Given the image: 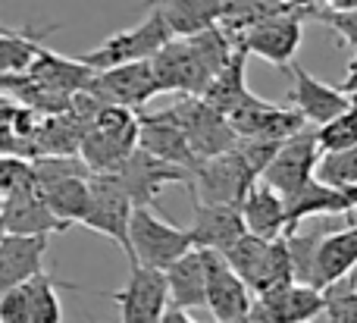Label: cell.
<instances>
[{
	"mask_svg": "<svg viewBox=\"0 0 357 323\" xmlns=\"http://www.w3.org/2000/svg\"><path fill=\"white\" fill-rule=\"evenodd\" d=\"M0 188H3V195H19L38 188L35 160L19 154H3V160H0Z\"/></svg>",
	"mask_w": 357,
	"mask_h": 323,
	"instance_id": "cell-33",
	"label": "cell"
},
{
	"mask_svg": "<svg viewBox=\"0 0 357 323\" xmlns=\"http://www.w3.org/2000/svg\"><path fill=\"white\" fill-rule=\"evenodd\" d=\"M138 142H142V117H135L129 107L107 104L85 126L79 154L91 167L94 176H104L116 173L138 151Z\"/></svg>",
	"mask_w": 357,
	"mask_h": 323,
	"instance_id": "cell-1",
	"label": "cell"
},
{
	"mask_svg": "<svg viewBox=\"0 0 357 323\" xmlns=\"http://www.w3.org/2000/svg\"><path fill=\"white\" fill-rule=\"evenodd\" d=\"M129 280L119 292H113V301L119 308V323H160L173 308L169 283L163 270L129 264Z\"/></svg>",
	"mask_w": 357,
	"mask_h": 323,
	"instance_id": "cell-7",
	"label": "cell"
},
{
	"mask_svg": "<svg viewBox=\"0 0 357 323\" xmlns=\"http://www.w3.org/2000/svg\"><path fill=\"white\" fill-rule=\"evenodd\" d=\"M188 232L195 239V248L226 255L232 245H238L248 236V223L241 217V207L195 201V217H191Z\"/></svg>",
	"mask_w": 357,
	"mask_h": 323,
	"instance_id": "cell-18",
	"label": "cell"
},
{
	"mask_svg": "<svg viewBox=\"0 0 357 323\" xmlns=\"http://www.w3.org/2000/svg\"><path fill=\"white\" fill-rule=\"evenodd\" d=\"M257 170L248 163V157L238 148L226 151L220 157H207L197 163L191 173V201H207V204H232L241 207L248 192L257 182Z\"/></svg>",
	"mask_w": 357,
	"mask_h": 323,
	"instance_id": "cell-4",
	"label": "cell"
},
{
	"mask_svg": "<svg viewBox=\"0 0 357 323\" xmlns=\"http://www.w3.org/2000/svg\"><path fill=\"white\" fill-rule=\"evenodd\" d=\"M88 91H94L104 104H116V107H129L138 110L144 107L154 94H160V82H157L154 63H126V66H113L104 73H94Z\"/></svg>",
	"mask_w": 357,
	"mask_h": 323,
	"instance_id": "cell-16",
	"label": "cell"
},
{
	"mask_svg": "<svg viewBox=\"0 0 357 323\" xmlns=\"http://www.w3.org/2000/svg\"><path fill=\"white\" fill-rule=\"evenodd\" d=\"M323 299H326V311H323L326 323H357V273L326 286Z\"/></svg>",
	"mask_w": 357,
	"mask_h": 323,
	"instance_id": "cell-30",
	"label": "cell"
},
{
	"mask_svg": "<svg viewBox=\"0 0 357 323\" xmlns=\"http://www.w3.org/2000/svg\"><path fill=\"white\" fill-rule=\"evenodd\" d=\"M110 176L126 188V195L135 201V207H151V201L167 186H173V182L191 186V170H182V167H176V163L160 160V157H154L144 148H138L135 154Z\"/></svg>",
	"mask_w": 357,
	"mask_h": 323,
	"instance_id": "cell-12",
	"label": "cell"
},
{
	"mask_svg": "<svg viewBox=\"0 0 357 323\" xmlns=\"http://www.w3.org/2000/svg\"><path fill=\"white\" fill-rule=\"evenodd\" d=\"M173 38L176 35H173V29H169V22L163 19V13L151 10L138 25L110 35L104 44H98L94 50L82 54L79 60L85 63V66H91L94 73H104V69L126 66V63L154 60V57L160 54V50L167 47Z\"/></svg>",
	"mask_w": 357,
	"mask_h": 323,
	"instance_id": "cell-2",
	"label": "cell"
},
{
	"mask_svg": "<svg viewBox=\"0 0 357 323\" xmlns=\"http://www.w3.org/2000/svg\"><path fill=\"white\" fill-rule=\"evenodd\" d=\"M151 63H154L160 91H178L182 98H204L210 82L216 79L188 38H173Z\"/></svg>",
	"mask_w": 357,
	"mask_h": 323,
	"instance_id": "cell-8",
	"label": "cell"
},
{
	"mask_svg": "<svg viewBox=\"0 0 357 323\" xmlns=\"http://www.w3.org/2000/svg\"><path fill=\"white\" fill-rule=\"evenodd\" d=\"M320 157H323V151H320V142H317V129H304L298 135H291L289 142H282V148L276 151L273 163L266 167L264 182H270L279 195L291 198L307 182L317 179Z\"/></svg>",
	"mask_w": 357,
	"mask_h": 323,
	"instance_id": "cell-10",
	"label": "cell"
},
{
	"mask_svg": "<svg viewBox=\"0 0 357 323\" xmlns=\"http://www.w3.org/2000/svg\"><path fill=\"white\" fill-rule=\"evenodd\" d=\"M167 283L173 308H182V311L207 308V255L195 248L185 257H178L167 270Z\"/></svg>",
	"mask_w": 357,
	"mask_h": 323,
	"instance_id": "cell-23",
	"label": "cell"
},
{
	"mask_svg": "<svg viewBox=\"0 0 357 323\" xmlns=\"http://www.w3.org/2000/svg\"><path fill=\"white\" fill-rule=\"evenodd\" d=\"M357 88V60L351 63V69H348V79L342 82V91H354Z\"/></svg>",
	"mask_w": 357,
	"mask_h": 323,
	"instance_id": "cell-36",
	"label": "cell"
},
{
	"mask_svg": "<svg viewBox=\"0 0 357 323\" xmlns=\"http://www.w3.org/2000/svg\"><path fill=\"white\" fill-rule=\"evenodd\" d=\"M310 323H326V317H323V314H320V317H317V320H310Z\"/></svg>",
	"mask_w": 357,
	"mask_h": 323,
	"instance_id": "cell-38",
	"label": "cell"
},
{
	"mask_svg": "<svg viewBox=\"0 0 357 323\" xmlns=\"http://www.w3.org/2000/svg\"><path fill=\"white\" fill-rule=\"evenodd\" d=\"M226 261L235 267V273L251 286L254 295L270 292L285 283L295 280V267H291V251H289V236L282 239H260L248 232L238 245L226 251Z\"/></svg>",
	"mask_w": 357,
	"mask_h": 323,
	"instance_id": "cell-3",
	"label": "cell"
},
{
	"mask_svg": "<svg viewBox=\"0 0 357 323\" xmlns=\"http://www.w3.org/2000/svg\"><path fill=\"white\" fill-rule=\"evenodd\" d=\"M298 10L291 0H222V29L232 38H238L241 31H248L251 25L264 22V19L282 16V13ZM301 13V10H298Z\"/></svg>",
	"mask_w": 357,
	"mask_h": 323,
	"instance_id": "cell-26",
	"label": "cell"
},
{
	"mask_svg": "<svg viewBox=\"0 0 357 323\" xmlns=\"http://www.w3.org/2000/svg\"><path fill=\"white\" fill-rule=\"evenodd\" d=\"M138 148L151 151L154 157H160V160H167V163H176V167H182V170H191V173H195L197 163H201L188 142V132L182 129L173 107L142 117V142H138Z\"/></svg>",
	"mask_w": 357,
	"mask_h": 323,
	"instance_id": "cell-19",
	"label": "cell"
},
{
	"mask_svg": "<svg viewBox=\"0 0 357 323\" xmlns=\"http://www.w3.org/2000/svg\"><path fill=\"white\" fill-rule=\"evenodd\" d=\"M0 223H3V232H13V236H56V232L69 230V223H63V220L50 211L41 188L19 192V195H3Z\"/></svg>",
	"mask_w": 357,
	"mask_h": 323,
	"instance_id": "cell-20",
	"label": "cell"
},
{
	"mask_svg": "<svg viewBox=\"0 0 357 323\" xmlns=\"http://www.w3.org/2000/svg\"><path fill=\"white\" fill-rule=\"evenodd\" d=\"M195 251V239H191L188 226H173L163 217H157L151 207H135L132 217V264H144L167 273L169 267Z\"/></svg>",
	"mask_w": 357,
	"mask_h": 323,
	"instance_id": "cell-5",
	"label": "cell"
},
{
	"mask_svg": "<svg viewBox=\"0 0 357 323\" xmlns=\"http://www.w3.org/2000/svg\"><path fill=\"white\" fill-rule=\"evenodd\" d=\"M41 50H44V41L35 38L31 31L3 29V35H0V63H3V75H29V69L38 63Z\"/></svg>",
	"mask_w": 357,
	"mask_h": 323,
	"instance_id": "cell-29",
	"label": "cell"
},
{
	"mask_svg": "<svg viewBox=\"0 0 357 323\" xmlns=\"http://www.w3.org/2000/svg\"><path fill=\"white\" fill-rule=\"evenodd\" d=\"M235 44L245 54L264 57L266 63H273L279 69L291 66L298 47H301V13L291 10V13H282V16L264 19V22L251 25L248 31H241L235 38Z\"/></svg>",
	"mask_w": 357,
	"mask_h": 323,
	"instance_id": "cell-14",
	"label": "cell"
},
{
	"mask_svg": "<svg viewBox=\"0 0 357 323\" xmlns=\"http://www.w3.org/2000/svg\"><path fill=\"white\" fill-rule=\"evenodd\" d=\"M207 255V311L216 323H248L254 308V292L235 267L226 261V255L204 251Z\"/></svg>",
	"mask_w": 357,
	"mask_h": 323,
	"instance_id": "cell-11",
	"label": "cell"
},
{
	"mask_svg": "<svg viewBox=\"0 0 357 323\" xmlns=\"http://www.w3.org/2000/svg\"><path fill=\"white\" fill-rule=\"evenodd\" d=\"M285 73H289V79H291L289 104L295 107L307 123H314L317 129L326 126L329 119H335L339 113L351 110V98H348V91H342V85H326V82H320L317 75H310L307 69L295 66V63L285 66Z\"/></svg>",
	"mask_w": 357,
	"mask_h": 323,
	"instance_id": "cell-17",
	"label": "cell"
},
{
	"mask_svg": "<svg viewBox=\"0 0 357 323\" xmlns=\"http://www.w3.org/2000/svg\"><path fill=\"white\" fill-rule=\"evenodd\" d=\"M144 3L163 13L176 38H191L222 22V0H144Z\"/></svg>",
	"mask_w": 357,
	"mask_h": 323,
	"instance_id": "cell-24",
	"label": "cell"
},
{
	"mask_svg": "<svg viewBox=\"0 0 357 323\" xmlns=\"http://www.w3.org/2000/svg\"><path fill=\"white\" fill-rule=\"evenodd\" d=\"M245 57L248 54L241 47L235 50L232 63H229V66L222 69L213 82H210L207 94H204V100H207L210 107H216L222 117H229V113H232L235 107L251 94V88H248V82H245Z\"/></svg>",
	"mask_w": 357,
	"mask_h": 323,
	"instance_id": "cell-27",
	"label": "cell"
},
{
	"mask_svg": "<svg viewBox=\"0 0 357 323\" xmlns=\"http://www.w3.org/2000/svg\"><path fill=\"white\" fill-rule=\"evenodd\" d=\"M132 217H135V201L126 195V188L113 179L110 173L94 176L91 179V207L82 226H88L91 232L113 239L119 248L126 251L132 264Z\"/></svg>",
	"mask_w": 357,
	"mask_h": 323,
	"instance_id": "cell-6",
	"label": "cell"
},
{
	"mask_svg": "<svg viewBox=\"0 0 357 323\" xmlns=\"http://www.w3.org/2000/svg\"><path fill=\"white\" fill-rule=\"evenodd\" d=\"M291 3L301 13H314V10H320V3H326V0H291Z\"/></svg>",
	"mask_w": 357,
	"mask_h": 323,
	"instance_id": "cell-37",
	"label": "cell"
},
{
	"mask_svg": "<svg viewBox=\"0 0 357 323\" xmlns=\"http://www.w3.org/2000/svg\"><path fill=\"white\" fill-rule=\"evenodd\" d=\"M323 311H326L323 289L304 286V283H285L270 292L254 295L248 323H310Z\"/></svg>",
	"mask_w": 357,
	"mask_h": 323,
	"instance_id": "cell-13",
	"label": "cell"
},
{
	"mask_svg": "<svg viewBox=\"0 0 357 323\" xmlns=\"http://www.w3.org/2000/svg\"><path fill=\"white\" fill-rule=\"evenodd\" d=\"M56 286L79 289L73 283H60L47 273L35 276L29 283H19L25 308H29V323H60L63 320V305H60V295H56Z\"/></svg>",
	"mask_w": 357,
	"mask_h": 323,
	"instance_id": "cell-28",
	"label": "cell"
},
{
	"mask_svg": "<svg viewBox=\"0 0 357 323\" xmlns=\"http://www.w3.org/2000/svg\"><path fill=\"white\" fill-rule=\"evenodd\" d=\"M317 179L335 188H351L357 186V144L348 151H335V154H323L320 167H317Z\"/></svg>",
	"mask_w": 357,
	"mask_h": 323,
	"instance_id": "cell-32",
	"label": "cell"
},
{
	"mask_svg": "<svg viewBox=\"0 0 357 323\" xmlns=\"http://www.w3.org/2000/svg\"><path fill=\"white\" fill-rule=\"evenodd\" d=\"M241 217L248 223V232H254L260 239L289 236V204H285V195H279L264 179L254 182L248 198L241 201Z\"/></svg>",
	"mask_w": 357,
	"mask_h": 323,
	"instance_id": "cell-22",
	"label": "cell"
},
{
	"mask_svg": "<svg viewBox=\"0 0 357 323\" xmlns=\"http://www.w3.org/2000/svg\"><path fill=\"white\" fill-rule=\"evenodd\" d=\"M314 19L326 22L339 38H345L351 47H357V10L354 13H333V10H314Z\"/></svg>",
	"mask_w": 357,
	"mask_h": 323,
	"instance_id": "cell-34",
	"label": "cell"
},
{
	"mask_svg": "<svg viewBox=\"0 0 357 323\" xmlns=\"http://www.w3.org/2000/svg\"><path fill=\"white\" fill-rule=\"evenodd\" d=\"M317 142H320L323 154H335V151H348L357 144V107L339 113L335 119H329L326 126L317 129Z\"/></svg>",
	"mask_w": 357,
	"mask_h": 323,
	"instance_id": "cell-31",
	"label": "cell"
},
{
	"mask_svg": "<svg viewBox=\"0 0 357 323\" xmlns=\"http://www.w3.org/2000/svg\"><path fill=\"white\" fill-rule=\"evenodd\" d=\"M91 179L94 176H73V179L50 182V186H41V195L63 223H85L88 207H91Z\"/></svg>",
	"mask_w": 357,
	"mask_h": 323,
	"instance_id": "cell-25",
	"label": "cell"
},
{
	"mask_svg": "<svg viewBox=\"0 0 357 323\" xmlns=\"http://www.w3.org/2000/svg\"><path fill=\"white\" fill-rule=\"evenodd\" d=\"M326 10H333V13H354L357 10V0H326Z\"/></svg>",
	"mask_w": 357,
	"mask_h": 323,
	"instance_id": "cell-35",
	"label": "cell"
},
{
	"mask_svg": "<svg viewBox=\"0 0 357 323\" xmlns=\"http://www.w3.org/2000/svg\"><path fill=\"white\" fill-rule=\"evenodd\" d=\"M47 239L50 236H13V232H3V239H0V292L44 273Z\"/></svg>",
	"mask_w": 357,
	"mask_h": 323,
	"instance_id": "cell-21",
	"label": "cell"
},
{
	"mask_svg": "<svg viewBox=\"0 0 357 323\" xmlns=\"http://www.w3.org/2000/svg\"><path fill=\"white\" fill-rule=\"evenodd\" d=\"M182 129L188 132V142L195 148L197 160H207V157H220L226 151L238 148L241 138L235 135L232 123L222 117L216 107H210L204 98H182L173 107Z\"/></svg>",
	"mask_w": 357,
	"mask_h": 323,
	"instance_id": "cell-9",
	"label": "cell"
},
{
	"mask_svg": "<svg viewBox=\"0 0 357 323\" xmlns=\"http://www.w3.org/2000/svg\"><path fill=\"white\" fill-rule=\"evenodd\" d=\"M226 119L232 123L238 138H270V142H289L291 135L304 132V123H307L298 110L276 107L257 94H248Z\"/></svg>",
	"mask_w": 357,
	"mask_h": 323,
	"instance_id": "cell-15",
	"label": "cell"
}]
</instances>
